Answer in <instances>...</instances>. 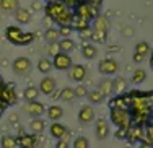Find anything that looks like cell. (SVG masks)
Instances as JSON below:
<instances>
[{
	"instance_id": "cell-41",
	"label": "cell",
	"mask_w": 153,
	"mask_h": 148,
	"mask_svg": "<svg viewBox=\"0 0 153 148\" xmlns=\"http://www.w3.org/2000/svg\"><path fill=\"white\" fill-rule=\"evenodd\" d=\"M56 148H70V147H68V143H67V140H65V138H60V140H57Z\"/></svg>"
},
{
	"instance_id": "cell-38",
	"label": "cell",
	"mask_w": 153,
	"mask_h": 148,
	"mask_svg": "<svg viewBox=\"0 0 153 148\" xmlns=\"http://www.w3.org/2000/svg\"><path fill=\"white\" fill-rule=\"evenodd\" d=\"M59 52H60V47H59L57 42H51V44L47 46V54H49L51 57H54L56 54H59Z\"/></svg>"
},
{
	"instance_id": "cell-15",
	"label": "cell",
	"mask_w": 153,
	"mask_h": 148,
	"mask_svg": "<svg viewBox=\"0 0 153 148\" xmlns=\"http://www.w3.org/2000/svg\"><path fill=\"white\" fill-rule=\"evenodd\" d=\"M18 138V148H34L36 147V135L34 133H21Z\"/></svg>"
},
{
	"instance_id": "cell-5",
	"label": "cell",
	"mask_w": 153,
	"mask_h": 148,
	"mask_svg": "<svg viewBox=\"0 0 153 148\" xmlns=\"http://www.w3.org/2000/svg\"><path fill=\"white\" fill-rule=\"evenodd\" d=\"M72 65H74V60H72L70 54L59 52L52 57V67L56 70H68Z\"/></svg>"
},
{
	"instance_id": "cell-35",
	"label": "cell",
	"mask_w": 153,
	"mask_h": 148,
	"mask_svg": "<svg viewBox=\"0 0 153 148\" xmlns=\"http://www.w3.org/2000/svg\"><path fill=\"white\" fill-rule=\"evenodd\" d=\"M72 147H74V148H90V142H88V138H86V137L78 135V137H75L74 145H72Z\"/></svg>"
},
{
	"instance_id": "cell-14",
	"label": "cell",
	"mask_w": 153,
	"mask_h": 148,
	"mask_svg": "<svg viewBox=\"0 0 153 148\" xmlns=\"http://www.w3.org/2000/svg\"><path fill=\"white\" fill-rule=\"evenodd\" d=\"M90 28L94 30V31H104V33H109V21H108L106 16L98 15V16H94L93 20H91Z\"/></svg>"
},
{
	"instance_id": "cell-50",
	"label": "cell",
	"mask_w": 153,
	"mask_h": 148,
	"mask_svg": "<svg viewBox=\"0 0 153 148\" xmlns=\"http://www.w3.org/2000/svg\"><path fill=\"white\" fill-rule=\"evenodd\" d=\"M150 62H153V49H150Z\"/></svg>"
},
{
	"instance_id": "cell-39",
	"label": "cell",
	"mask_w": 153,
	"mask_h": 148,
	"mask_svg": "<svg viewBox=\"0 0 153 148\" xmlns=\"http://www.w3.org/2000/svg\"><path fill=\"white\" fill-rule=\"evenodd\" d=\"M127 137V129H117L116 130V138L117 140H126Z\"/></svg>"
},
{
	"instance_id": "cell-7",
	"label": "cell",
	"mask_w": 153,
	"mask_h": 148,
	"mask_svg": "<svg viewBox=\"0 0 153 148\" xmlns=\"http://www.w3.org/2000/svg\"><path fill=\"white\" fill-rule=\"evenodd\" d=\"M25 112L31 117H41V115L46 114V106L42 103H39L38 99L36 101H28L26 106H25Z\"/></svg>"
},
{
	"instance_id": "cell-11",
	"label": "cell",
	"mask_w": 153,
	"mask_h": 148,
	"mask_svg": "<svg viewBox=\"0 0 153 148\" xmlns=\"http://www.w3.org/2000/svg\"><path fill=\"white\" fill-rule=\"evenodd\" d=\"M0 99L7 104V106H15L18 103V96H16V91L13 88V85H5L2 90V96Z\"/></svg>"
},
{
	"instance_id": "cell-23",
	"label": "cell",
	"mask_w": 153,
	"mask_h": 148,
	"mask_svg": "<svg viewBox=\"0 0 153 148\" xmlns=\"http://www.w3.org/2000/svg\"><path fill=\"white\" fill-rule=\"evenodd\" d=\"M98 90L104 95V98L114 95V90H112V80L111 78H103V80L100 81V85H98Z\"/></svg>"
},
{
	"instance_id": "cell-22",
	"label": "cell",
	"mask_w": 153,
	"mask_h": 148,
	"mask_svg": "<svg viewBox=\"0 0 153 148\" xmlns=\"http://www.w3.org/2000/svg\"><path fill=\"white\" fill-rule=\"evenodd\" d=\"M0 148H18V138L10 133L0 137Z\"/></svg>"
},
{
	"instance_id": "cell-33",
	"label": "cell",
	"mask_w": 153,
	"mask_h": 148,
	"mask_svg": "<svg viewBox=\"0 0 153 148\" xmlns=\"http://www.w3.org/2000/svg\"><path fill=\"white\" fill-rule=\"evenodd\" d=\"M143 140L153 145V124L152 122L143 125Z\"/></svg>"
},
{
	"instance_id": "cell-1",
	"label": "cell",
	"mask_w": 153,
	"mask_h": 148,
	"mask_svg": "<svg viewBox=\"0 0 153 148\" xmlns=\"http://www.w3.org/2000/svg\"><path fill=\"white\" fill-rule=\"evenodd\" d=\"M44 12H46V16L51 18L52 23H56V24H70L72 18H74V8L65 5L62 0L46 3Z\"/></svg>"
},
{
	"instance_id": "cell-16",
	"label": "cell",
	"mask_w": 153,
	"mask_h": 148,
	"mask_svg": "<svg viewBox=\"0 0 153 148\" xmlns=\"http://www.w3.org/2000/svg\"><path fill=\"white\" fill-rule=\"evenodd\" d=\"M49 133H51V137H54L56 140H60L62 137L67 133V127H65L64 124H60V122L54 121L49 127Z\"/></svg>"
},
{
	"instance_id": "cell-20",
	"label": "cell",
	"mask_w": 153,
	"mask_h": 148,
	"mask_svg": "<svg viewBox=\"0 0 153 148\" xmlns=\"http://www.w3.org/2000/svg\"><path fill=\"white\" fill-rule=\"evenodd\" d=\"M82 56L85 57L86 60H93L94 57L98 56V49H96V46L91 44V42H85V44L82 46Z\"/></svg>"
},
{
	"instance_id": "cell-37",
	"label": "cell",
	"mask_w": 153,
	"mask_h": 148,
	"mask_svg": "<svg viewBox=\"0 0 153 148\" xmlns=\"http://www.w3.org/2000/svg\"><path fill=\"white\" fill-rule=\"evenodd\" d=\"M74 90H75L76 98H86V95H88V88H86L85 85H76Z\"/></svg>"
},
{
	"instance_id": "cell-42",
	"label": "cell",
	"mask_w": 153,
	"mask_h": 148,
	"mask_svg": "<svg viewBox=\"0 0 153 148\" xmlns=\"http://www.w3.org/2000/svg\"><path fill=\"white\" fill-rule=\"evenodd\" d=\"M138 148H153V145L148 142H145V140H142V142L138 143Z\"/></svg>"
},
{
	"instance_id": "cell-36",
	"label": "cell",
	"mask_w": 153,
	"mask_h": 148,
	"mask_svg": "<svg viewBox=\"0 0 153 148\" xmlns=\"http://www.w3.org/2000/svg\"><path fill=\"white\" fill-rule=\"evenodd\" d=\"M59 33L60 38H70V34L74 33V28L70 24H59Z\"/></svg>"
},
{
	"instance_id": "cell-52",
	"label": "cell",
	"mask_w": 153,
	"mask_h": 148,
	"mask_svg": "<svg viewBox=\"0 0 153 148\" xmlns=\"http://www.w3.org/2000/svg\"><path fill=\"white\" fill-rule=\"evenodd\" d=\"M150 67H152V70H153V62H150Z\"/></svg>"
},
{
	"instance_id": "cell-12",
	"label": "cell",
	"mask_w": 153,
	"mask_h": 148,
	"mask_svg": "<svg viewBox=\"0 0 153 148\" xmlns=\"http://www.w3.org/2000/svg\"><path fill=\"white\" fill-rule=\"evenodd\" d=\"M94 133L98 140H106L109 135V124L106 119H98L94 124Z\"/></svg>"
},
{
	"instance_id": "cell-13",
	"label": "cell",
	"mask_w": 153,
	"mask_h": 148,
	"mask_svg": "<svg viewBox=\"0 0 153 148\" xmlns=\"http://www.w3.org/2000/svg\"><path fill=\"white\" fill-rule=\"evenodd\" d=\"M78 121H80V124H83V125L91 124V122L94 121V109H93L91 106L80 107V111H78Z\"/></svg>"
},
{
	"instance_id": "cell-17",
	"label": "cell",
	"mask_w": 153,
	"mask_h": 148,
	"mask_svg": "<svg viewBox=\"0 0 153 148\" xmlns=\"http://www.w3.org/2000/svg\"><path fill=\"white\" fill-rule=\"evenodd\" d=\"M13 16H15L18 24H30L31 23V12L26 8H21L20 7V8L13 13Z\"/></svg>"
},
{
	"instance_id": "cell-18",
	"label": "cell",
	"mask_w": 153,
	"mask_h": 148,
	"mask_svg": "<svg viewBox=\"0 0 153 148\" xmlns=\"http://www.w3.org/2000/svg\"><path fill=\"white\" fill-rule=\"evenodd\" d=\"M30 130L31 133H34V135H38V133H42L46 130V122L42 121L41 117H31V121H30Z\"/></svg>"
},
{
	"instance_id": "cell-24",
	"label": "cell",
	"mask_w": 153,
	"mask_h": 148,
	"mask_svg": "<svg viewBox=\"0 0 153 148\" xmlns=\"http://www.w3.org/2000/svg\"><path fill=\"white\" fill-rule=\"evenodd\" d=\"M46 114L49 117V121H59V119L64 117V109L57 104H52V106H49V109H46Z\"/></svg>"
},
{
	"instance_id": "cell-47",
	"label": "cell",
	"mask_w": 153,
	"mask_h": 148,
	"mask_svg": "<svg viewBox=\"0 0 153 148\" xmlns=\"http://www.w3.org/2000/svg\"><path fill=\"white\" fill-rule=\"evenodd\" d=\"M10 121H12V122H18V115L16 114H12V115H10Z\"/></svg>"
},
{
	"instance_id": "cell-40",
	"label": "cell",
	"mask_w": 153,
	"mask_h": 148,
	"mask_svg": "<svg viewBox=\"0 0 153 148\" xmlns=\"http://www.w3.org/2000/svg\"><path fill=\"white\" fill-rule=\"evenodd\" d=\"M80 38H82L83 41H86V39H91V28H88V30H83V31H80Z\"/></svg>"
},
{
	"instance_id": "cell-3",
	"label": "cell",
	"mask_w": 153,
	"mask_h": 148,
	"mask_svg": "<svg viewBox=\"0 0 153 148\" xmlns=\"http://www.w3.org/2000/svg\"><path fill=\"white\" fill-rule=\"evenodd\" d=\"M109 119L117 129H129L132 125V114L129 109L109 107Z\"/></svg>"
},
{
	"instance_id": "cell-49",
	"label": "cell",
	"mask_w": 153,
	"mask_h": 148,
	"mask_svg": "<svg viewBox=\"0 0 153 148\" xmlns=\"http://www.w3.org/2000/svg\"><path fill=\"white\" fill-rule=\"evenodd\" d=\"M124 34H126V36H132V30H126V31H124Z\"/></svg>"
},
{
	"instance_id": "cell-43",
	"label": "cell",
	"mask_w": 153,
	"mask_h": 148,
	"mask_svg": "<svg viewBox=\"0 0 153 148\" xmlns=\"http://www.w3.org/2000/svg\"><path fill=\"white\" fill-rule=\"evenodd\" d=\"M142 60H143V57H142V56H138V54H135V52H134V62H135V64H140Z\"/></svg>"
},
{
	"instance_id": "cell-2",
	"label": "cell",
	"mask_w": 153,
	"mask_h": 148,
	"mask_svg": "<svg viewBox=\"0 0 153 148\" xmlns=\"http://www.w3.org/2000/svg\"><path fill=\"white\" fill-rule=\"evenodd\" d=\"M5 39L8 42H12L13 46H30L34 41V34L23 31L20 26H7L5 28Z\"/></svg>"
},
{
	"instance_id": "cell-27",
	"label": "cell",
	"mask_w": 153,
	"mask_h": 148,
	"mask_svg": "<svg viewBox=\"0 0 153 148\" xmlns=\"http://www.w3.org/2000/svg\"><path fill=\"white\" fill-rule=\"evenodd\" d=\"M59 47H60V52H65V54H70L72 50H75V41L72 38H62L59 39Z\"/></svg>"
},
{
	"instance_id": "cell-28",
	"label": "cell",
	"mask_w": 153,
	"mask_h": 148,
	"mask_svg": "<svg viewBox=\"0 0 153 148\" xmlns=\"http://www.w3.org/2000/svg\"><path fill=\"white\" fill-rule=\"evenodd\" d=\"M86 98H88V101H90L91 104H101L104 99H106V98H104V95H103V93H101L98 88H96V90H91V91H88Z\"/></svg>"
},
{
	"instance_id": "cell-32",
	"label": "cell",
	"mask_w": 153,
	"mask_h": 148,
	"mask_svg": "<svg viewBox=\"0 0 153 148\" xmlns=\"http://www.w3.org/2000/svg\"><path fill=\"white\" fill-rule=\"evenodd\" d=\"M145 80H147V72H145L143 68H137V70H134L132 78H130V81H132L134 85H140V83H143Z\"/></svg>"
},
{
	"instance_id": "cell-31",
	"label": "cell",
	"mask_w": 153,
	"mask_h": 148,
	"mask_svg": "<svg viewBox=\"0 0 153 148\" xmlns=\"http://www.w3.org/2000/svg\"><path fill=\"white\" fill-rule=\"evenodd\" d=\"M52 60L49 59H39L38 60V70L41 72L42 75H49V72L52 70Z\"/></svg>"
},
{
	"instance_id": "cell-8",
	"label": "cell",
	"mask_w": 153,
	"mask_h": 148,
	"mask_svg": "<svg viewBox=\"0 0 153 148\" xmlns=\"http://www.w3.org/2000/svg\"><path fill=\"white\" fill-rule=\"evenodd\" d=\"M86 67L82 65V64H74L70 68H68V78L72 81H76V83H82L83 80L86 78Z\"/></svg>"
},
{
	"instance_id": "cell-46",
	"label": "cell",
	"mask_w": 153,
	"mask_h": 148,
	"mask_svg": "<svg viewBox=\"0 0 153 148\" xmlns=\"http://www.w3.org/2000/svg\"><path fill=\"white\" fill-rule=\"evenodd\" d=\"M31 7H33V10H39V8H41V5H39L38 2H33V3H31Z\"/></svg>"
},
{
	"instance_id": "cell-34",
	"label": "cell",
	"mask_w": 153,
	"mask_h": 148,
	"mask_svg": "<svg viewBox=\"0 0 153 148\" xmlns=\"http://www.w3.org/2000/svg\"><path fill=\"white\" fill-rule=\"evenodd\" d=\"M108 39V33H104V31H94L91 30V41L93 42H106Z\"/></svg>"
},
{
	"instance_id": "cell-48",
	"label": "cell",
	"mask_w": 153,
	"mask_h": 148,
	"mask_svg": "<svg viewBox=\"0 0 153 148\" xmlns=\"http://www.w3.org/2000/svg\"><path fill=\"white\" fill-rule=\"evenodd\" d=\"M3 86H5V81L0 78V96H2V90H3Z\"/></svg>"
},
{
	"instance_id": "cell-26",
	"label": "cell",
	"mask_w": 153,
	"mask_h": 148,
	"mask_svg": "<svg viewBox=\"0 0 153 148\" xmlns=\"http://www.w3.org/2000/svg\"><path fill=\"white\" fill-rule=\"evenodd\" d=\"M75 98H76V96H75V90L70 88V86L62 88L60 91H59V95H57V99L65 101V103H70V101H74Z\"/></svg>"
},
{
	"instance_id": "cell-21",
	"label": "cell",
	"mask_w": 153,
	"mask_h": 148,
	"mask_svg": "<svg viewBox=\"0 0 153 148\" xmlns=\"http://www.w3.org/2000/svg\"><path fill=\"white\" fill-rule=\"evenodd\" d=\"M20 8L18 0H0V10L5 13H15Z\"/></svg>"
},
{
	"instance_id": "cell-51",
	"label": "cell",
	"mask_w": 153,
	"mask_h": 148,
	"mask_svg": "<svg viewBox=\"0 0 153 148\" xmlns=\"http://www.w3.org/2000/svg\"><path fill=\"white\" fill-rule=\"evenodd\" d=\"M49 2H59V0H46V3H49Z\"/></svg>"
},
{
	"instance_id": "cell-10",
	"label": "cell",
	"mask_w": 153,
	"mask_h": 148,
	"mask_svg": "<svg viewBox=\"0 0 153 148\" xmlns=\"http://www.w3.org/2000/svg\"><path fill=\"white\" fill-rule=\"evenodd\" d=\"M126 140H129V143H140L142 140H143V125L132 124L127 129Z\"/></svg>"
},
{
	"instance_id": "cell-30",
	"label": "cell",
	"mask_w": 153,
	"mask_h": 148,
	"mask_svg": "<svg viewBox=\"0 0 153 148\" xmlns=\"http://www.w3.org/2000/svg\"><path fill=\"white\" fill-rule=\"evenodd\" d=\"M39 88H36V86H28L26 90L23 91V98L26 101H36L39 98Z\"/></svg>"
},
{
	"instance_id": "cell-19",
	"label": "cell",
	"mask_w": 153,
	"mask_h": 148,
	"mask_svg": "<svg viewBox=\"0 0 153 148\" xmlns=\"http://www.w3.org/2000/svg\"><path fill=\"white\" fill-rule=\"evenodd\" d=\"M59 39H60L59 28H54V26L46 28V31H44V41L47 42V44H51V42H59Z\"/></svg>"
},
{
	"instance_id": "cell-25",
	"label": "cell",
	"mask_w": 153,
	"mask_h": 148,
	"mask_svg": "<svg viewBox=\"0 0 153 148\" xmlns=\"http://www.w3.org/2000/svg\"><path fill=\"white\" fill-rule=\"evenodd\" d=\"M112 90H114V95H122L127 93V80L122 77H117L112 80Z\"/></svg>"
},
{
	"instance_id": "cell-45",
	"label": "cell",
	"mask_w": 153,
	"mask_h": 148,
	"mask_svg": "<svg viewBox=\"0 0 153 148\" xmlns=\"http://www.w3.org/2000/svg\"><path fill=\"white\" fill-rule=\"evenodd\" d=\"M44 24H46V28H49V26H52V20H51V18H44Z\"/></svg>"
},
{
	"instance_id": "cell-9",
	"label": "cell",
	"mask_w": 153,
	"mask_h": 148,
	"mask_svg": "<svg viewBox=\"0 0 153 148\" xmlns=\"http://www.w3.org/2000/svg\"><path fill=\"white\" fill-rule=\"evenodd\" d=\"M38 88H39V93H42V95H46V96H51V95H54V91H56V88H57V81L54 80L52 77L46 75V77L39 81Z\"/></svg>"
},
{
	"instance_id": "cell-4",
	"label": "cell",
	"mask_w": 153,
	"mask_h": 148,
	"mask_svg": "<svg viewBox=\"0 0 153 148\" xmlns=\"http://www.w3.org/2000/svg\"><path fill=\"white\" fill-rule=\"evenodd\" d=\"M31 60L28 59V57H16L15 60H13L12 64V70L13 73L18 75V77H25V75H28L31 72Z\"/></svg>"
},
{
	"instance_id": "cell-6",
	"label": "cell",
	"mask_w": 153,
	"mask_h": 148,
	"mask_svg": "<svg viewBox=\"0 0 153 148\" xmlns=\"http://www.w3.org/2000/svg\"><path fill=\"white\" fill-rule=\"evenodd\" d=\"M98 70H100L101 75L104 77H111V75H116L119 70V64L116 62L114 59H103L98 64Z\"/></svg>"
},
{
	"instance_id": "cell-29",
	"label": "cell",
	"mask_w": 153,
	"mask_h": 148,
	"mask_svg": "<svg viewBox=\"0 0 153 148\" xmlns=\"http://www.w3.org/2000/svg\"><path fill=\"white\" fill-rule=\"evenodd\" d=\"M134 52L138 54V56L142 57H147L148 54H150V44H148L147 41H140L135 44V47H134Z\"/></svg>"
},
{
	"instance_id": "cell-44",
	"label": "cell",
	"mask_w": 153,
	"mask_h": 148,
	"mask_svg": "<svg viewBox=\"0 0 153 148\" xmlns=\"http://www.w3.org/2000/svg\"><path fill=\"white\" fill-rule=\"evenodd\" d=\"M7 107H8V106H7V104H5V103H3V101H2V99H0V117H2V114H3V111H5V109H7Z\"/></svg>"
}]
</instances>
